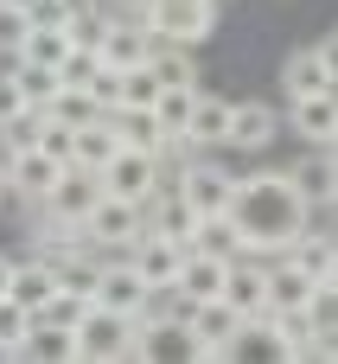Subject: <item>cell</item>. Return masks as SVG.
I'll use <instances>...</instances> for the list:
<instances>
[{
    "instance_id": "obj_8",
    "label": "cell",
    "mask_w": 338,
    "mask_h": 364,
    "mask_svg": "<svg viewBox=\"0 0 338 364\" xmlns=\"http://www.w3.org/2000/svg\"><path fill=\"white\" fill-rule=\"evenodd\" d=\"M96 307H109V314H147L153 307V288L128 269V256L115 262V256H102V275H96Z\"/></svg>"
},
{
    "instance_id": "obj_35",
    "label": "cell",
    "mask_w": 338,
    "mask_h": 364,
    "mask_svg": "<svg viewBox=\"0 0 338 364\" xmlns=\"http://www.w3.org/2000/svg\"><path fill=\"white\" fill-rule=\"evenodd\" d=\"M6 275H13V256H0V294H6Z\"/></svg>"
},
{
    "instance_id": "obj_26",
    "label": "cell",
    "mask_w": 338,
    "mask_h": 364,
    "mask_svg": "<svg viewBox=\"0 0 338 364\" xmlns=\"http://www.w3.org/2000/svg\"><path fill=\"white\" fill-rule=\"evenodd\" d=\"M6 77H13V90H19V102H26V109H45V102H51V90H58V70H51V64H26V58H13V70H6Z\"/></svg>"
},
{
    "instance_id": "obj_30",
    "label": "cell",
    "mask_w": 338,
    "mask_h": 364,
    "mask_svg": "<svg viewBox=\"0 0 338 364\" xmlns=\"http://www.w3.org/2000/svg\"><path fill=\"white\" fill-rule=\"evenodd\" d=\"M32 147H38V154H51L58 166H70V128H64V122H51V115H45V122H38V134H32Z\"/></svg>"
},
{
    "instance_id": "obj_19",
    "label": "cell",
    "mask_w": 338,
    "mask_h": 364,
    "mask_svg": "<svg viewBox=\"0 0 338 364\" xmlns=\"http://www.w3.org/2000/svg\"><path fill=\"white\" fill-rule=\"evenodd\" d=\"M58 294V275H51V262H13V275H6V301H19L26 314H38L45 301Z\"/></svg>"
},
{
    "instance_id": "obj_1",
    "label": "cell",
    "mask_w": 338,
    "mask_h": 364,
    "mask_svg": "<svg viewBox=\"0 0 338 364\" xmlns=\"http://www.w3.org/2000/svg\"><path fill=\"white\" fill-rule=\"evenodd\" d=\"M224 218L236 224V237H243L249 256H281V250L313 224V211H307V198L288 186V173H249V179H236Z\"/></svg>"
},
{
    "instance_id": "obj_16",
    "label": "cell",
    "mask_w": 338,
    "mask_h": 364,
    "mask_svg": "<svg viewBox=\"0 0 338 364\" xmlns=\"http://www.w3.org/2000/svg\"><path fill=\"white\" fill-rule=\"evenodd\" d=\"M281 256H288L294 269H307L313 282H338V250H332V230H326V224H307Z\"/></svg>"
},
{
    "instance_id": "obj_5",
    "label": "cell",
    "mask_w": 338,
    "mask_h": 364,
    "mask_svg": "<svg viewBox=\"0 0 338 364\" xmlns=\"http://www.w3.org/2000/svg\"><path fill=\"white\" fill-rule=\"evenodd\" d=\"M141 230H147V205H128V198H109V192H102V198L83 211V237H89V250H102V256L128 250Z\"/></svg>"
},
{
    "instance_id": "obj_10",
    "label": "cell",
    "mask_w": 338,
    "mask_h": 364,
    "mask_svg": "<svg viewBox=\"0 0 338 364\" xmlns=\"http://www.w3.org/2000/svg\"><path fill=\"white\" fill-rule=\"evenodd\" d=\"M147 51H153V32H147L141 19H115V13H102V32H96V58H102L109 70L147 64Z\"/></svg>"
},
{
    "instance_id": "obj_3",
    "label": "cell",
    "mask_w": 338,
    "mask_h": 364,
    "mask_svg": "<svg viewBox=\"0 0 338 364\" xmlns=\"http://www.w3.org/2000/svg\"><path fill=\"white\" fill-rule=\"evenodd\" d=\"M109 198H128V205H153V192H166V160L160 154H141V147H115L109 166L96 173Z\"/></svg>"
},
{
    "instance_id": "obj_2",
    "label": "cell",
    "mask_w": 338,
    "mask_h": 364,
    "mask_svg": "<svg viewBox=\"0 0 338 364\" xmlns=\"http://www.w3.org/2000/svg\"><path fill=\"white\" fill-rule=\"evenodd\" d=\"M134 326H141V314L128 320V314H109V307H83L77 314V326H70V358L83 364H115L134 352Z\"/></svg>"
},
{
    "instance_id": "obj_31",
    "label": "cell",
    "mask_w": 338,
    "mask_h": 364,
    "mask_svg": "<svg viewBox=\"0 0 338 364\" xmlns=\"http://www.w3.org/2000/svg\"><path fill=\"white\" fill-rule=\"evenodd\" d=\"M26 320H32V314H26L19 301L0 294V346H13V358H19V333H26Z\"/></svg>"
},
{
    "instance_id": "obj_34",
    "label": "cell",
    "mask_w": 338,
    "mask_h": 364,
    "mask_svg": "<svg viewBox=\"0 0 338 364\" xmlns=\"http://www.w3.org/2000/svg\"><path fill=\"white\" fill-rule=\"evenodd\" d=\"M13 192H6V141H0V205H6Z\"/></svg>"
},
{
    "instance_id": "obj_25",
    "label": "cell",
    "mask_w": 338,
    "mask_h": 364,
    "mask_svg": "<svg viewBox=\"0 0 338 364\" xmlns=\"http://www.w3.org/2000/svg\"><path fill=\"white\" fill-rule=\"evenodd\" d=\"M45 115H51V122H64V128H83V122H96V115H102V102H96L89 90H77V83H58V90H51V102H45Z\"/></svg>"
},
{
    "instance_id": "obj_21",
    "label": "cell",
    "mask_w": 338,
    "mask_h": 364,
    "mask_svg": "<svg viewBox=\"0 0 338 364\" xmlns=\"http://www.w3.org/2000/svg\"><path fill=\"white\" fill-rule=\"evenodd\" d=\"M217 288H224V262L185 250V262H179V275H173V294H179V301H211Z\"/></svg>"
},
{
    "instance_id": "obj_24",
    "label": "cell",
    "mask_w": 338,
    "mask_h": 364,
    "mask_svg": "<svg viewBox=\"0 0 338 364\" xmlns=\"http://www.w3.org/2000/svg\"><path fill=\"white\" fill-rule=\"evenodd\" d=\"M64 51H70V32H64V26H32V19H26V38H19L13 58H26V64H51V70H58Z\"/></svg>"
},
{
    "instance_id": "obj_13",
    "label": "cell",
    "mask_w": 338,
    "mask_h": 364,
    "mask_svg": "<svg viewBox=\"0 0 338 364\" xmlns=\"http://www.w3.org/2000/svg\"><path fill=\"white\" fill-rule=\"evenodd\" d=\"M288 122H294V134H300L307 147H332V141H338V96H332V90H313V96H294Z\"/></svg>"
},
{
    "instance_id": "obj_22",
    "label": "cell",
    "mask_w": 338,
    "mask_h": 364,
    "mask_svg": "<svg viewBox=\"0 0 338 364\" xmlns=\"http://www.w3.org/2000/svg\"><path fill=\"white\" fill-rule=\"evenodd\" d=\"M192 256H217V262H230V256H243V237H236V224L217 211V218H198L192 224V243H185Z\"/></svg>"
},
{
    "instance_id": "obj_18",
    "label": "cell",
    "mask_w": 338,
    "mask_h": 364,
    "mask_svg": "<svg viewBox=\"0 0 338 364\" xmlns=\"http://www.w3.org/2000/svg\"><path fill=\"white\" fill-rule=\"evenodd\" d=\"M115 147H121V141H115V128H109V109H102L96 122L70 128V166H89V173H102Z\"/></svg>"
},
{
    "instance_id": "obj_27",
    "label": "cell",
    "mask_w": 338,
    "mask_h": 364,
    "mask_svg": "<svg viewBox=\"0 0 338 364\" xmlns=\"http://www.w3.org/2000/svg\"><path fill=\"white\" fill-rule=\"evenodd\" d=\"M153 198H160V192H153ZM192 224H198V218H192V205H185L179 192H173V198H160V211L147 218V230H153V237H166V243H192Z\"/></svg>"
},
{
    "instance_id": "obj_9",
    "label": "cell",
    "mask_w": 338,
    "mask_h": 364,
    "mask_svg": "<svg viewBox=\"0 0 338 364\" xmlns=\"http://www.w3.org/2000/svg\"><path fill=\"white\" fill-rule=\"evenodd\" d=\"M281 83H288V96L332 90V83H338V45H332V38H320V45H300V51L281 64Z\"/></svg>"
},
{
    "instance_id": "obj_23",
    "label": "cell",
    "mask_w": 338,
    "mask_h": 364,
    "mask_svg": "<svg viewBox=\"0 0 338 364\" xmlns=\"http://www.w3.org/2000/svg\"><path fill=\"white\" fill-rule=\"evenodd\" d=\"M19 358H38V364L70 358V326H58V320H26V333H19Z\"/></svg>"
},
{
    "instance_id": "obj_17",
    "label": "cell",
    "mask_w": 338,
    "mask_h": 364,
    "mask_svg": "<svg viewBox=\"0 0 338 364\" xmlns=\"http://www.w3.org/2000/svg\"><path fill=\"white\" fill-rule=\"evenodd\" d=\"M224 128H230V102L224 96H205L198 90V102H192V115H185V147L198 154V147H224Z\"/></svg>"
},
{
    "instance_id": "obj_15",
    "label": "cell",
    "mask_w": 338,
    "mask_h": 364,
    "mask_svg": "<svg viewBox=\"0 0 338 364\" xmlns=\"http://www.w3.org/2000/svg\"><path fill=\"white\" fill-rule=\"evenodd\" d=\"M288 186L307 198V211H326L332 205V192H338V166H332V147H313L307 160H294L288 166Z\"/></svg>"
},
{
    "instance_id": "obj_29",
    "label": "cell",
    "mask_w": 338,
    "mask_h": 364,
    "mask_svg": "<svg viewBox=\"0 0 338 364\" xmlns=\"http://www.w3.org/2000/svg\"><path fill=\"white\" fill-rule=\"evenodd\" d=\"M102 70V58L89 51V45H70L64 58H58V83H77V90H89V77Z\"/></svg>"
},
{
    "instance_id": "obj_14",
    "label": "cell",
    "mask_w": 338,
    "mask_h": 364,
    "mask_svg": "<svg viewBox=\"0 0 338 364\" xmlns=\"http://www.w3.org/2000/svg\"><path fill=\"white\" fill-rule=\"evenodd\" d=\"M275 128H281V115H275L268 102H230L224 147H236V154H262V147L275 141Z\"/></svg>"
},
{
    "instance_id": "obj_11",
    "label": "cell",
    "mask_w": 338,
    "mask_h": 364,
    "mask_svg": "<svg viewBox=\"0 0 338 364\" xmlns=\"http://www.w3.org/2000/svg\"><path fill=\"white\" fill-rule=\"evenodd\" d=\"M121 256H128V269H134V275H141V282L160 294V288H173V275H179V262H185V243H166V237L141 230V237H134Z\"/></svg>"
},
{
    "instance_id": "obj_28",
    "label": "cell",
    "mask_w": 338,
    "mask_h": 364,
    "mask_svg": "<svg viewBox=\"0 0 338 364\" xmlns=\"http://www.w3.org/2000/svg\"><path fill=\"white\" fill-rule=\"evenodd\" d=\"M153 96H160V77L147 64H128L115 77V109H153Z\"/></svg>"
},
{
    "instance_id": "obj_6",
    "label": "cell",
    "mask_w": 338,
    "mask_h": 364,
    "mask_svg": "<svg viewBox=\"0 0 338 364\" xmlns=\"http://www.w3.org/2000/svg\"><path fill=\"white\" fill-rule=\"evenodd\" d=\"M179 186V198L192 205V218H217V211H230V192H236V173H224V166H211V160H185L179 173H173Z\"/></svg>"
},
{
    "instance_id": "obj_12",
    "label": "cell",
    "mask_w": 338,
    "mask_h": 364,
    "mask_svg": "<svg viewBox=\"0 0 338 364\" xmlns=\"http://www.w3.org/2000/svg\"><path fill=\"white\" fill-rule=\"evenodd\" d=\"M58 173H64V166H58L51 154H38V147H13V154H6V192L26 198V205H38Z\"/></svg>"
},
{
    "instance_id": "obj_20",
    "label": "cell",
    "mask_w": 338,
    "mask_h": 364,
    "mask_svg": "<svg viewBox=\"0 0 338 364\" xmlns=\"http://www.w3.org/2000/svg\"><path fill=\"white\" fill-rule=\"evenodd\" d=\"M109 128L121 147H141V154H160L166 147V128L153 122V109H109Z\"/></svg>"
},
{
    "instance_id": "obj_4",
    "label": "cell",
    "mask_w": 338,
    "mask_h": 364,
    "mask_svg": "<svg viewBox=\"0 0 338 364\" xmlns=\"http://www.w3.org/2000/svg\"><path fill=\"white\" fill-rule=\"evenodd\" d=\"M217 6L224 0H147V32L166 45H205L217 32Z\"/></svg>"
},
{
    "instance_id": "obj_32",
    "label": "cell",
    "mask_w": 338,
    "mask_h": 364,
    "mask_svg": "<svg viewBox=\"0 0 338 364\" xmlns=\"http://www.w3.org/2000/svg\"><path fill=\"white\" fill-rule=\"evenodd\" d=\"M19 38H26V13H13V6L0 0V58H13Z\"/></svg>"
},
{
    "instance_id": "obj_33",
    "label": "cell",
    "mask_w": 338,
    "mask_h": 364,
    "mask_svg": "<svg viewBox=\"0 0 338 364\" xmlns=\"http://www.w3.org/2000/svg\"><path fill=\"white\" fill-rule=\"evenodd\" d=\"M19 109H26V102H19V90H13V77L0 70V122H13Z\"/></svg>"
},
{
    "instance_id": "obj_7",
    "label": "cell",
    "mask_w": 338,
    "mask_h": 364,
    "mask_svg": "<svg viewBox=\"0 0 338 364\" xmlns=\"http://www.w3.org/2000/svg\"><path fill=\"white\" fill-rule=\"evenodd\" d=\"M102 198V179L89 173V166H64L58 179H51V192L38 198V211L45 218H64V224H83V211Z\"/></svg>"
}]
</instances>
